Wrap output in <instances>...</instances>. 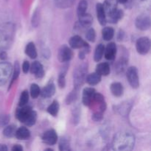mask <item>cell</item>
I'll return each instance as SVG.
<instances>
[{
    "mask_svg": "<svg viewBox=\"0 0 151 151\" xmlns=\"http://www.w3.org/2000/svg\"><path fill=\"white\" fill-rule=\"evenodd\" d=\"M65 75H66V70L60 72L58 77V86L60 88H64L65 85H66V79H65Z\"/></svg>",
    "mask_w": 151,
    "mask_h": 151,
    "instance_id": "d590c367",
    "label": "cell"
},
{
    "mask_svg": "<svg viewBox=\"0 0 151 151\" xmlns=\"http://www.w3.org/2000/svg\"><path fill=\"white\" fill-rule=\"evenodd\" d=\"M101 81V75L97 74V72L89 74L86 78V81L88 84L91 86H95L98 84Z\"/></svg>",
    "mask_w": 151,
    "mask_h": 151,
    "instance_id": "603a6c76",
    "label": "cell"
},
{
    "mask_svg": "<svg viewBox=\"0 0 151 151\" xmlns=\"http://www.w3.org/2000/svg\"><path fill=\"white\" fill-rule=\"evenodd\" d=\"M150 18L147 15L142 14L139 16L136 19V27L140 30H147L150 27Z\"/></svg>",
    "mask_w": 151,
    "mask_h": 151,
    "instance_id": "9c48e42d",
    "label": "cell"
},
{
    "mask_svg": "<svg viewBox=\"0 0 151 151\" xmlns=\"http://www.w3.org/2000/svg\"><path fill=\"white\" fill-rule=\"evenodd\" d=\"M28 101H29V94L27 90H24L23 92L21 94L20 99H19V106H26L27 104Z\"/></svg>",
    "mask_w": 151,
    "mask_h": 151,
    "instance_id": "4dcf8cb0",
    "label": "cell"
},
{
    "mask_svg": "<svg viewBox=\"0 0 151 151\" xmlns=\"http://www.w3.org/2000/svg\"><path fill=\"white\" fill-rule=\"evenodd\" d=\"M87 73V64H81L77 68L74 72V84L75 88H78L81 86L86 81Z\"/></svg>",
    "mask_w": 151,
    "mask_h": 151,
    "instance_id": "3957f363",
    "label": "cell"
},
{
    "mask_svg": "<svg viewBox=\"0 0 151 151\" xmlns=\"http://www.w3.org/2000/svg\"><path fill=\"white\" fill-rule=\"evenodd\" d=\"M15 137L20 140L27 139L30 137V132L29 130L25 127H21V128L16 129L15 133Z\"/></svg>",
    "mask_w": 151,
    "mask_h": 151,
    "instance_id": "ac0fdd59",
    "label": "cell"
},
{
    "mask_svg": "<svg viewBox=\"0 0 151 151\" xmlns=\"http://www.w3.org/2000/svg\"><path fill=\"white\" fill-rule=\"evenodd\" d=\"M16 118L27 126L35 125L37 119V114L29 106H20L16 112Z\"/></svg>",
    "mask_w": 151,
    "mask_h": 151,
    "instance_id": "7a4b0ae2",
    "label": "cell"
},
{
    "mask_svg": "<svg viewBox=\"0 0 151 151\" xmlns=\"http://www.w3.org/2000/svg\"><path fill=\"white\" fill-rule=\"evenodd\" d=\"M29 67H30V65H29V61L25 60L23 63V65H22V70H23L24 73H27V72L29 69Z\"/></svg>",
    "mask_w": 151,
    "mask_h": 151,
    "instance_id": "f35d334b",
    "label": "cell"
},
{
    "mask_svg": "<svg viewBox=\"0 0 151 151\" xmlns=\"http://www.w3.org/2000/svg\"><path fill=\"white\" fill-rule=\"evenodd\" d=\"M23 150L22 147L19 145H15L13 147H12V150L13 151H22Z\"/></svg>",
    "mask_w": 151,
    "mask_h": 151,
    "instance_id": "60d3db41",
    "label": "cell"
},
{
    "mask_svg": "<svg viewBox=\"0 0 151 151\" xmlns=\"http://www.w3.org/2000/svg\"><path fill=\"white\" fill-rule=\"evenodd\" d=\"M19 74H20V66H19V62L16 61L15 62V65H14V69H13V77H12L11 79V83L10 84V86H11L12 84L19 77Z\"/></svg>",
    "mask_w": 151,
    "mask_h": 151,
    "instance_id": "1f68e13d",
    "label": "cell"
},
{
    "mask_svg": "<svg viewBox=\"0 0 151 151\" xmlns=\"http://www.w3.org/2000/svg\"><path fill=\"white\" fill-rule=\"evenodd\" d=\"M96 91L93 88H86L83 91V103L85 106H90L94 100Z\"/></svg>",
    "mask_w": 151,
    "mask_h": 151,
    "instance_id": "30bf717a",
    "label": "cell"
},
{
    "mask_svg": "<svg viewBox=\"0 0 151 151\" xmlns=\"http://www.w3.org/2000/svg\"><path fill=\"white\" fill-rule=\"evenodd\" d=\"M30 72L33 74L36 78H41L44 75V70L43 68L42 64L38 61H35L32 63L29 67Z\"/></svg>",
    "mask_w": 151,
    "mask_h": 151,
    "instance_id": "7c38bea8",
    "label": "cell"
},
{
    "mask_svg": "<svg viewBox=\"0 0 151 151\" xmlns=\"http://www.w3.org/2000/svg\"><path fill=\"white\" fill-rule=\"evenodd\" d=\"M118 1H119L120 3H122V4H125V3H126L127 1H128V0H118Z\"/></svg>",
    "mask_w": 151,
    "mask_h": 151,
    "instance_id": "f6af8a7d",
    "label": "cell"
},
{
    "mask_svg": "<svg viewBox=\"0 0 151 151\" xmlns=\"http://www.w3.org/2000/svg\"><path fill=\"white\" fill-rule=\"evenodd\" d=\"M105 51V47L103 44H100L99 45L97 46L95 49V52H94V59L96 62L100 61L103 58V55H104Z\"/></svg>",
    "mask_w": 151,
    "mask_h": 151,
    "instance_id": "484cf974",
    "label": "cell"
},
{
    "mask_svg": "<svg viewBox=\"0 0 151 151\" xmlns=\"http://www.w3.org/2000/svg\"><path fill=\"white\" fill-rule=\"evenodd\" d=\"M10 44V37L5 32L0 29V52L8 48Z\"/></svg>",
    "mask_w": 151,
    "mask_h": 151,
    "instance_id": "2e32d148",
    "label": "cell"
},
{
    "mask_svg": "<svg viewBox=\"0 0 151 151\" xmlns=\"http://www.w3.org/2000/svg\"><path fill=\"white\" fill-rule=\"evenodd\" d=\"M13 72V67L7 62L0 63V86L5 85Z\"/></svg>",
    "mask_w": 151,
    "mask_h": 151,
    "instance_id": "277c9868",
    "label": "cell"
},
{
    "mask_svg": "<svg viewBox=\"0 0 151 151\" xmlns=\"http://www.w3.org/2000/svg\"><path fill=\"white\" fill-rule=\"evenodd\" d=\"M137 50L139 54L146 55L150 49V41L147 37H142L139 38L136 44Z\"/></svg>",
    "mask_w": 151,
    "mask_h": 151,
    "instance_id": "52a82bcc",
    "label": "cell"
},
{
    "mask_svg": "<svg viewBox=\"0 0 151 151\" xmlns=\"http://www.w3.org/2000/svg\"><path fill=\"white\" fill-rule=\"evenodd\" d=\"M16 131V128L15 125H8V126H7L4 129V131H3V134H4L6 137H13V136H15Z\"/></svg>",
    "mask_w": 151,
    "mask_h": 151,
    "instance_id": "f546056e",
    "label": "cell"
},
{
    "mask_svg": "<svg viewBox=\"0 0 151 151\" xmlns=\"http://www.w3.org/2000/svg\"><path fill=\"white\" fill-rule=\"evenodd\" d=\"M25 53L30 58H36L37 55H38V53H37L36 47H35L33 42H29V44H27V45L26 46V48H25Z\"/></svg>",
    "mask_w": 151,
    "mask_h": 151,
    "instance_id": "cb8c5ba5",
    "label": "cell"
},
{
    "mask_svg": "<svg viewBox=\"0 0 151 151\" xmlns=\"http://www.w3.org/2000/svg\"><path fill=\"white\" fill-rule=\"evenodd\" d=\"M55 4L59 8H68L71 7L75 3V0H54Z\"/></svg>",
    "mask_w": 151,
    "mask_h": 151,
    "instance_id": "d4e9b609",
    "label": "cell"
},
{
    "mask_svg": "<svg viewBox=\"0 0 151 151\" xmlns=\"http://www.w3.org/2000/svg\"><path fill=\"white\" fill-rule=\"evenodd\" d=\"M123 16V12L119 9H116L114 12L106 16V19L111 23H116Z\"/></svg>",
    "mask_w": 151,
    "mask_h": 151,
    "instance_id": "ffe728a7",
    "label": "cell"
},
{
    "mask_svg": "<svg viewBox=\"0 0 151 151\" xmlns=\"http://www.w3.org/2000/svg\"><path fill=\"white\" fill-rule=\"evenodd\" d=\"M69 45L72 49H83L86 52L90 50L89 45L79 35H74L69 39Z\"/></svg>",
    "mask_w": 151,
    "mask_h": 151,
    "instance_id": "5b68a950",
    "label": "cell"
},
{
    "mask_svg": "<svg viewBox=\"0 0 151 151\" xmlns=\"http://www.w3.org/2000/svg\"><path fill=\"white\" fill-rule=\"evenodd\" d=\"M88 8V2L86 0H81L80 1L78 7V16L86 13V10Z\"/></svg>",
    "mask_w": 151,
    "mask_h": 151,
    "instance_id": "f1b7e54d",
    "label": "cell"
},
{
    "mask_svg": "<svg viewBox=\"0 0 151 151\" xmlns=\"http://www.w3.org/2000/svg\"><path fill=\"white\" fill-rule=\"evenodd\" d=\"M55 93V86L52 82H50L44 87L40 94L44 98H49L53 96Z\"/></svg>",
    "mask_w": 151,
    "mask_h": 151,
    "instance_id": "5bb4252c",
    "label": "cell"
},
{
    "mask_svg": "<svg viewBox=\"0 0 151 151\" xmlns=\"http://www.w3.org/2000/svg\"><path fill=\"white\" fill-rule=\"evenodd\" d=\"M42 139L44 142L46 144L53 145L55 144L58 141V135L54 130L51 129L46 131L42 137Z\"/></svg>",
    "mask_w": 151,
    "mask_h": 151,
    "instance_id": "8fae6325",
    "label": "cell"
},
{
    "mask_svg": "<svg viewBox=\"0 0 151 151\" xmlns=\"http://www.w3.org/2000/svg\"><path fill=\"white\" fill-rule=\"evenodd\" d=\"M127 78L130 85L134 88H137L139 86V79L138 70L135 66H131L127 70Z\"/></svg>",
    "mask_w": 151,
    "mask_h": 151,
    "instance_id": "8992f818",
    "label": "cell"
},
{
    "mask_svg": "<svg viewBox=\"0 0 151 151\" xmlns=\"http://www.w3.org/2000/svg\"><path fill=\"white\" fill-rule=\"evenodd\" d=\"M103 6L107 16L117 9V0H105Z\"/></svg>",
    "mask_w": 151,
    "mask_h": 151,
    "instance_id": "e0dca14e",
    "label": "cell"
},
{
    "mask_svg": "<svg viewBox=\"0 0 151 151\" xmlns=\"http://www.w3.org/2000/svg\"><path fill=\"white\" fill-rule=\"evenodd\" d=\"M72 57H73V52L66 45H63L59 49L58 58L60 62L65 63V62L69 61L72 58Z\"/></svg>",
    "mask_w": 151,
    "mask_h": 151,
    "instance_id": "ba28073f",
    "label": "cell"
},
{
    "mask_svg": "<svg viewBox=\"0 0 151 151\" xmlns=\"http://www.w3.org/2000/svg\"><path fill=\"white\" fill-rule=\"evenodd\" d=\"M116 54V46L115 43L111 42L105 48L104 55L107 60H112L115 58Z\"/></svg>",
    "mask_w": 151,
    "mask_h": 151,
    "instance_id": "4fadbf2b",
    "label": "cell"
},
{
    "mask_svg": "<svg viewBox=\"0 0 151 151\" xmlns=\"http://www.w3.org/2000/svg\"><path fill=\"white\" fill-rule=\"evenodd\" d=\"M77 89H78V88H75V91H72L69 95H68L67 98H66V103H67V104L71 103L72 101L75 100V97H76V94H77Z\"/></svg>",
    "mask_w": 151,
    "mask_h": 151,
    "instance_id": "8d00e7d4",
    "label": "cell"
},
{
    "mask_svg": "<svg viewBox=\"0 0 151 151\" xmlns=\"http://www.w3.org/2000/svg\"><path fill=\"white\" fill-rule=\"evenodd\" d=\"M86 39L88 40V41H91V42H94V41H95L96 32L93 28H90V29L87 31L86 35Z\"/></svg>",
    "mask_w": 151,
    "mask_h": 151,
    "instance_id": "e575fe53",
    "label": "cell"
},
{
    "mask_svg": "<svg viewBox=\"0 0 151 151\" xmlns=\"http://www.w3.org/2000/svg\"><path fill=\"white\" fill-rule=\"evenodd\" d=\"M7 147L5 145L0 144V151H7Z\"/></svg>",
    "mask_w": 151,
    "mask_h": 151,
    "instance_id": "7bdbcfd3",
    "label": "cell"
},
{
    "mask_svg": "<svg viewBox=\"0 0 151 151\" xmlns=\"http://www.w3.org/2000/svg\"><path fill=\"white\" fill-rule=\"evenodd\" d=\"M111 91L115 97H121L123 94L124 88L120 83L114 82L111 85Z\"/></svg>",
    "mask_w": 151,
    "mask_h": 151,
    "instance_id": "7402d4cb",
    "label": "cell"
},
{
    "mask_svg": "<svg viewBox=\"0 0 151 151\" xmlns=\"http://www.w3.org/2000/svg\"><path fill=\"white\" fill-rule=\"evenodd\" d=\"M79 22L83 27H89L93 23V18L91 15L86 13L79 16Z\"/></svg>",
    "mask_w": 151,
    "mask_h": 151,
    "instance_id": "d6986e66",
    "label": "cell"
},
{
    "mask_svg": "<svg viewBox=\"0 0 151 151\" xmlns=\"http://www.w3.org/2000/svg\"><path fill=\"white\" fill-rule=\"evenodd\" d=\"M135 144V137L128 131H120L114 136L112 142V149L116 151H130Z\"/></svg>",
    "mask_w": 151,
    "mask_h": 151,
    "instance_id": "6da1fadb",
    "label": "cell"
},
{
    "mask_svg": "<svg viewBox=\"0 0 151 151\" xmlns=\"http://www.w3.org/2000/svg\"><path fill=\"white\" fill-rule=\"evenodd\" d=\"M96 10H97V16L99 22L101 25L104 26L106 24L107 19H106V14L105 12L104 8H103V4L98 3L96 6Z\"/></svg>",
    "mask_w": 151,
    "mask_h": 151,
    "instance_id": "9a60e30c",
    "label": "cell"
},
{
    "mask_svg": "<svg viewBox=\"0 0 151 151\" xmlns=\"http://www.w3.org/2000/svg\"><path fill=\"white\" fill-rule=\"evenodd\" d=\"M102 35H103V38L105 41H110L113 38L114 35V30L112 27H106L102 31Z\"/></svg>",
    "mask_w": 151,
    "mask_h": 151,
    "instance_id": "4316f807",
    "label": "cell"
},
{
    "mask_svg": "<svg viewBox=\"0 0 151 151\" xmlns=\"http://www.w3.org/2000/svg\"><path fill=\"white\" fill-rule=\"evenodd\" d=\"M139 2H140V4H145V5L146 4H150L149 3H150V0H139Z\"/></svg>",
    "mask_w": 151,
    "mask_h": 151,
    "instance_id": "ee69618b",
    "label": "cell"
},
{
    "mask_svg": "<svg viewBox=\"0 0 151 151\" xmlns=\"http://www.w3.org/2000/svg\"><path fill=\"white\" fill-rule=\"evenodd\" d=\"M59 149L61 151L65 150H71L70 145H69V142L66 138H62L60 139V143H59Z\"/></svg>",
    "mask_w": 151,
    "mask_h": 151,
    "instance_id": "836d02e7",
    "label": "cell"
},
{
    "mask_svg": "<svg viewBox=\"0 0 151 151\" xmlns=\"http://www.w3.org/2000/svg\"><path fill=\"white\" fill-rule=\"evenodd\" d=\"M59 103L57 100H54L51 104L49 106V107L47 108V111L50 114H51L52 116H56L58 114L59 111Z\"/></svg>",
    "mask_w": 151,
    "mask_h": 151,
    "instance_id": "83f0119b",
    "label": "cell"
},
{
    "mask_svg": "<svg viewBox=\"0 0 151 151\" xmlns=\"http://www.w3.org/2000/svg\"><path fill=\"white\" fill-rule=\"evenodd\" d=\"M103 112H100V111H96L94 112V114L92 115V119L93 120L96 121H100L102 119H103Z\"/></svg>",
    "mask_w": 151,
    "mask_h": 151,
    "instance_id": "74e56055",
    "label": "cell"
},
{
    "mask_svg": "<svg viewBox=\"0 0 151 151\" xmlns=\"http://www.w3.org/2000/svg\"><path fill=\"white\" fill-rule=\"evenodd\" d=\"M96 72L101 76H107L110 73V66L108 63H99L96 67Z\"/></svg>",
    "mask_w": 151,
    "mask_h": 151,
    "instance_id": "44dd1931",
    "label": "cell"
},
{
    "mask_svg": "<svg viewBox=\"0 0 151 151\" xmlns=\"http://www.w3.org/2000/svg\"><path fill=\"white\" fill-rule=\"evenodd\" d=\"M40 93H41V90H40L39 86L35 83L32 84L30 87L31 97H32L33 99L37 98V97L39 96Z\"/></svg>",
    "mask_w": 151,
    "mask_h": 151,
    "instance_id": "d6a6232c",
    "label": "cell"
},
{
    "mask_svg": "<svg viewBox=\"0 0 151 151\" xmlns=\"http://www.w3.org/2000/svg\"><path fill=\"white\" fill-rule=\"evenodd\" d=\"M9 118L7 116H3L0 117V125H4L8 122Z\"/></svg>",
    "mask_w": 151,
    "mask_h": 151,
    "instance_id": "ab89813d",
    "label": "cell"
},
{
    "mask_svg": "<svg viewBox=\"0 0 151 151\" xmlns=\"http://www.w3.org/2000/svg\"><path fill=\"white\" fill-rule=\"evenodd\" d=\"M7 53H6V52L4 51H1L0 52V59H1V60H4V59L7 58Z\"/></svg>",
    "mask_w": 151,
    "mask_h": 151,
    "instance_id": "b9f144b4",
    "label": "cell"
}]
</instances>
